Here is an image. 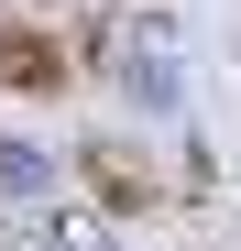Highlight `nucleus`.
Returning <instances> with one entry per match:
<instances>
[{
  "mask_svg": "<svg viewBox=\"0 0 241 251\" xmlns=\"http://www.w3.org/2000/svg\"><path fill=\"white\" fill-rule=\"evenodd\" d=\"M88 186L99 207H153V164H132L120 142H88Z\"/></svg>",
  "mask_w": 241,
  "mask_h": 251,
  "instance_id": "f257e3e1",
  "label": "nucleus"
},
{
  "mask_svg": "<svg viewBox=\"0 0 241 251\" xmlns=\"http://www.w3.org/2000/svg\"><path fill=\"white\" fill-rule=\"evenodd\" d=\"M66 55L44 44V33H0V88H55Z\"/></svg>",
  "mask_w": 241,
  "mask_h": 251,
  "instance_id": "f03ea898",
  "label": "nucleus"
}]
</instances>
